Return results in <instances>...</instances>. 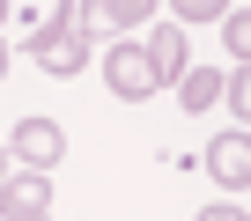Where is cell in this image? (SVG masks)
<instances>
[{"mask_svg": "<svg viewBox=\"0 0 251 221\" xmlns=\"http://www.w3.org/2000/svg\"><path fill=\"white\" fill-rule=\"evenodd\" d=\"M200 221H251V214H244V206H229V199H214V206H207Z\"/></svg>", "mask_w": 251, "mask_h": 221, "instance_id": "cell-12", "label": "cell"}, {"mask_svg": "<svg viewBox=\"0 0 251 221\" xmlns=\"http://www.w3.org/2000/svg\"><path fill=\"white\" fill-rule=\"evenodd\" d=\"M0 81H8V37H0Z\"/></svg>", "mask_w": 251, "mask_h": 221, "instance_id": "cell-13", "label": "cell"}, {"mask_svg": "<svg viewBox=\"0 0 251 221\" xmlns=\"http://www.w3.org/2000/svg\"><path fill=\"white\" fill-rule=\"evenodd\" d=\"M185 52H192V44H185V30H177V22H163V30L148 37V59H155V74H163V81H185Z\"/></svg>", "mask_w": 251, "mask_h": 221, "instance_id": "cell-7", "label": "cell"}, {"mask_svg": "<svg viewBox=\"0 0 251 221\" xmlns=\"http://www.w3.org/2000/svg\"><path fill=\"white\" fill-rule=\"evenodd\" d=\"M222 44L236 52V66H251V8H229L222 15Z\"/></svg>", "mask_w": 251, "mask_h": 221, "instance_id": "cell-9", "label": "cell"}, {"mask_svg": "<svg viewBox=\"0 0 251 221\" xmlns=\"http://www.w3.org/2000/svg\"><path fill=\"white\" fill-rule=\"evenodd\" d=\"M0 214H52V170H8L0 177Z\"/></svg>", "mask_w": 251, "mask_h": 221, "instance_id": "cell-6", "label": "cell"}, {"mask_svg": "<svg viewBox=\"0 0 251 221\" xmlns=\"http://www.w3.org/2000/svg\"><path fill=\"white\" fill-rule=\"evenodd\" d=\"M103 81H111V96H126V103H141V96H155V88H163V74H155L148 44H126V37L103 52Z\"/></svg>", "mask_w": 251, "mask_h": 221, "instance_id": "cell-2", "label": "cell"}, {"mask_svg": "<svg viewBox=\"0 0 251 221\" xmlns=\"http://www.w3.org/2000/svg\"><path fill=\"white\" fill-rule=\"evenodd\" d=\"M8 148H15L23 170H59V162H67V133H59L52 118H15V140H8Z\"/></svg>", "mask_w": 251, "mask_h": 221, "instance_id": "cell-4", "label": "cell"}, {"mask_svg": "<svg viewBox=\"0 0 251 221\" xmlns=\"http://www.w3.org/2000/svg\"><path fill=\"white\" fill-rule=\"evenodd\" d=\"M30 59L52 81H74L89 66V22H81V0H52V15L30 30Z\"/></svg>", "mask_w": 251, "mask_h": 221, "instance_id": "cell-1", "label": "cell"}, {"mask_svg": "<svg viewBox=\"0 0 251 221\" xmlns=\"http://www.w3.org/2000/svg\"><path fill=\"white\" fill-rule=\"evenodd\" d=\"M0 221H45V214H0Z\"/></svg>", "mask_w": 251, "mask_h": 221, "instance_id": "cell-14", "label": "cell"}, {"mask_svg": "<svg viewBox=\"0 0 251 221\" xmlns=\"http://www.w3.org/2000/svg\"><path fill=\"white\" fill-rule=\"evenodd\" d=\"M222 96H229V110H236V118H251V66H236V74L222 81Z\"/></svg>", "mask_w": 251, "mask_h": 221, "instance_id": "cell-11", "label": "cell"}, {"mask_svg": "<svg viewBox=\"0 0 251 221\" xmlns=\"http://www.w3.org/2000/svg\"><path fill=\"white\" fill-rule=\"evenodd\" d=\"M200 170H207L222 192H251V133H244V126L214 133V140L200 148Z\"/></svg>", "mask_w": 251, "mask_h": 221, "instance_id": "cell-3", "label": "cell"}, {"mask_svg": "<svg viewBox=\"0 0 251 221\" xmlns=\"http://www.w3.org/2000/svg\"><path fill=\"white\" fill-rule=\"evenodd\" d=\"M8 170H15V162H8V148H0V177H8Z\"/></svg>", "mask_w": 251, "mask_h": 221, "instance_id": "cell-15", "label": "cell"}, {"mask_svg": "<svg viewBox=\"0 0 251 221\" xmlns=\"http://www.w3.org/2000/svg\"><path fill=\"white\" fill-rule=\"evenodd\" d=\"M170 8H177V30H192V22H222L229 0H170Z\"/></svg>", "mask_w": 251, "mask_h": 221, "instance_id": "cell-10", "label": "cell"}, {"mask_svg": "<svg viewBox=\"0 0 251 221\" xmlns=\"http://www.w3.org/2000/svg\"><path fill=\"white\" fill-rule=\"evenodd\" d=\"M155 15V0H81V22H89V37H126V30H141Z\"/></svg>", "mask_w": 251, "mask_h": 221, "instance_id": "cell-5", "label": "cell"}, {"mask_svg": "<svg viewBox=\"0 0 251 221\" xmlns=\"http://www.w3.org/2000/svg\"><path fill=\"white\" fill-rule=\"evenodd\" d=\"M0 22H8V0H0Z\"/></svg>", "mask_w": 251, "mask_h": 221, "instance_id": "cell-16", "label": "cell"}, {"mask_svg": "<svg viewBox=\"0 0 251 221\" xmlns=\"http://www.w3.org/2000/svg\"><path fill=\"white\" fill-rule=\"evenodd\" d=\"M222 81H229L222 66H185V81H177V103H185V110H214V103H222Z\"/></svg>", "mask_w": 251, "mask_h": 221, "instance_id": "cell-8", "label": "cell"}]
</instances>
